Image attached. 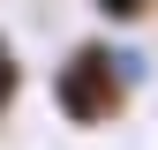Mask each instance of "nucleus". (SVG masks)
Listing matches in <instances>:
<instances>
[{
    "mask_svg": "<svg viewBox=\"0 0 158 150\" xmlns=\"http://www.w3.org/2000/svg\"><path fill=\"white\" fill-rule=\"evenodd\" d=\"M151 60L135 45H121V38H75V45L60 53V68H53V105H60L68 128H113L128 112V98L143 90Z\"/></svg>",
    "mask_w": 158,
    "mask_h": 150,
    "instance_id": "1",
    "label": "nucleus"
},
{
    "mask_svg": "<svg viewBox=\"0 0 158 150\" xmlns=\"http://www.w3.org/2000/svg\"><path fill=\"white\" fill-rule=\"evenodd\" d=\"M90 8H98L106 30H143L151 15H158V0H90Z\"/></svg>",
    "mask_w": 158,
    "mask_h": 150,
    "instance_id": "2",
    "label": "nucleus"
},
{
    "mask_svg": "<svg viewBox=\"0 0 158 150\" xmlns=\"http://www.w3.org/2000/svg\"><path fill=\"white\" fill-rule=\"evenodd\" d=\"M15 98H23V53H15L8 38H0V112H8Z\"/></svg>",
    "mask_w": 158,
    "mask_h": 150,
    "instance_id": "3",
    "label": "nucleus"
}]
</instances>
